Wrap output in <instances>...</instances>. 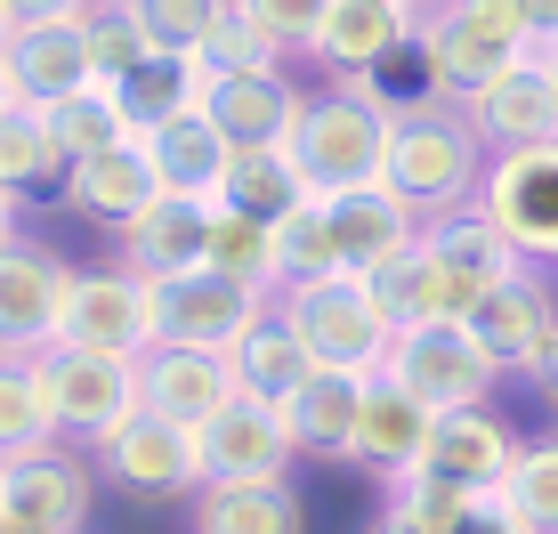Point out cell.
Returning <instances> with one entry per match:
<instances>
[{
    "mask_svg": "<svg viewBox=\"0 0 558 534\" xmlns=\"http://www.w3.org/2000/svg\"><path fill=\"white\" fill-rule=\"evenodd\" d=\"M534 49H543V33L526 25L518 0H429V9H421V33H413L421 98L461 106L470 89H486L494 73L526 65Z\"/></svg>",
    "mask_w": 558,
    "mask_h": 534,
    "instance_id": "cell-1",
    "label": "cell"
},
{
    "mask_svg": "<svg viewBox=\"0 0 558 534\" xmlns=\"http://www.w3.org/2000/svg\"><path fill=\"white\" fill-rule=\"evenodd\" d=\"M486 170H494V146L470 130V113H461V106H446V98H397L389 170H380V186H397L421 219L477 203Z\"/></svg>",
    "mask_w": 558,
    "mask_h": 534,
    "instance_id": "cell-2",
    "label": "cell"
},
{
    "mask_svg": "<svg viewBox=\"0 0 558 534\" xmlns=\"http://www.w3.org/2000/svg\"><path fill=\"white\" fill-rule=\"evenodd\" d=\"M389 122L397 98H380L373 82H324L307 98L300 130H292V162L316 195H349V186H380L389 170Z\"/></svg>",
    "mask_w": 558,
    "mask_h": 534,
    "instance_id": "cell-3",
    "label": "cell"
},
{
    "mask_svg": "<svg viewBox=\"0 0 558 534\" xmlns=\"http://www.w3.org/2000/svg\"><path fill=\"white\" fill-rule=\"evenodd\" d=\"M276 316L307 340V356H316L324 373L373 380L380 365H389V349H397V324L380 316V300H373V283H364V276L292 283V292H276Z\"/></svg>",
    "mask_w": 558,
    "mask_h": 534,
    "instance_id": "cell-4",
    "label": "cell"
},
{
    "mask_svg": "<svg viewBox=\"0 0 558 534\" xmlns=\"http://www.w3.org/2000/svg\"><path fill=\"white\" fill-rule=\"evenodd\" d=\"M41 380H49V413L57 437L82 453H106L113 437L146 413L138 389V356H106V349H41Z\"/></svg>",
    "mask_w": 558,
    "mask_h": 534,
    "instance_id": "cell-5",
    "label": "cell"
},
{
    "mask_svg": "<svg viewBox=\"0 0 558 534\" xmlns=\"http://www.w3.org/2000/svg\"><path fill=\"white\" fill-rule=\"evenodd\" d=\"M276 308L267 292L235 276H170L154 283V349H203V356H235L252 340V324Z\"/></svg>",
    "mask_w": 558,
    "mask_h": 534,
    "instance_id": "cell-6",
    "label": "cell"
},
{
    "mask_svg": "<svg viewBox=\"0 0 558 534\" xmlns=\"http://www.w3.org/2000/svg\"><path fill=\"white\" fill-rule=\"evenodd\" d=\"M405 397H421L429 413H461V405H486V389L502 380V365L486 356V340L470 332V324H413V332H397L389 365Z\"/></svg>",
    "mask_w": 558,
    "mask_h": 534,
    "instance_id": "cell-7",
    "label": "cell"
},
{
    "mask_svg": "<svg viewBox=\"0 0 558 534\" xmlns=\"http://www.w3.org/2000/svg\"><path fill=\"white\" fill-rule=\"evenodd\" d=\"M73 276H82V267L57 259L49 243H33V235H16L9 252H0V356H41V349H57Z\"/></svg>",
    "mask_w": 558,
    "mask_h": 534,
    "instance_id": "cell-8",
    "label": "cell"
},
{
    "mask_svg": "<svg viewBox=\"0 0 558 534\" xmlns=\"http://www.w3.org/2000/svg\"><path fill=\"white\" fill-rule=\"evenodd\" d=\"M477 203H486L494 227L518 243V259L550 267L558 259V138L550 146H510V155H494Z\"/></svg>",
    "mask_w": 558,
    "mask_h": 534,
    "instance_id": "cell-9",
    "label": "cell"
},
{
    "mask_svg": "<svg viewBox=\"0 0 558 534\" xmlns=\"http://www.w3.org/2000/svg\"><path fill=\"white\" fill-rule=\"evenodd\" d=\"M57 349H106V356H146L154 349V283L130 267H82L65 300Z\"/></svg>",
    "mask_w": 558,
    "mask_h": 534,
    "instance_id": "cell-10",
    "label": "cell"
},
{
    "mask_svg": "<svg viewBox=\"0 0 558 534\" xmlns=\"http://www.w3.org/2000/svg\"><path fill=\"white\" fill-rule=\"evenodd\" d=\"M421 9H429V0H340L332 25H324L316 49H307V65H316L324 82H373L389 57L413 49Z\"/></svg>",
    "mask_w": 558,
    "mask_h": 534,
    "instance_id": "cell-11",
    "label": "cell"
},
{
    "mask_svg": "<svg viewBox=\"0 0 558 534\" xmlns=\"http://www.w3.org/2000/svg\"><path fill=\"white\" fill-rule=\"evenodd\" d=\"M429 437H437V413L421 405V397H405L389 373L364 380V413H356V446H349V462H356L380 494L405 486V478H421V462H429Z\"/></svg>",
    "mask_w": 558,
    "mask_h": 534,
    "instance_id": "cell-12",
    "label": "cell"
},
{
    "mask_svg": "<svg viewBox=\"0 0 558 534\" xmlns=\"http://www.w3.org/2000/svg\"><path fill=\"white\" fill-rule=\"evenodd\" d=\"M98 470L138 502H170V494H203V437L186 422H162V413H138L113 446L98 453Z\"/></svg>",
    "mask_w": 558,
    "mask_h": 534,
    "instance_id": "cell-13",
    "label": "cell"
},
{
    "mask_svg": "<svg viewBox=\"0 0 558 534\" xmlns=\"http://www.w3.org/2000/svg\"><path fill=\"white\" fill-rule=\"evenodd\" d=\"M89 502H98V453L49 437V446H33V453L9 462V519L49 526V534H82Z\"/></svg>",
    "mask_w": 558,
    "mask_h": 534,
    "instance_id": "cell-14",
    "label": "cell"
},
{
    "mask_svg": "<svg viewBox=\"0 0 558 534\" xmlns=\"http://www.w3.org/2000/svg\"><path fill=\"white\" fill-rule=\"evenodd\" d=\"M203 437V478L210 486H267V478H292V429H283V405H259V397H235L219 405Z\"/></svg>",
    "mask_w": 558,
    "mask_h": 534,
    "instance_id": "cell-15",
    "label": "cell"
},
{
    "mask_svg": "<svg viewBox=\"0 0 558 534\" xmlns=\"http://www.w3.org/2000/svg\"><path fill=\"white\" fill-rule=\"evenodd\" d=\"M373 300L380 316L397 324V332H413V324H470L477 300H486V283H470L453 259H437L429 243H413V252H397L389 267H373Z\"/></svg>",
    "mask_w": 558,
    "mask_h": 534,
    "instance_id": "cell-16",
    "label": "cell"
},
{
    "mask_svg": "<svg viewBox=\"0 0 558 534\" xmlns=\"http://www.w3.org/2000/svg\"><path fill=\"white\" fill-rule=\"evenodd\" d=\"M210 227H219V203H186V195H162L154 211H138L113 235V267L146 283H170V276H203L210 267Z\"/></svg>",
    "mask_w": 558,
    "mask_h": 534,
    "instance_id": "cell-17",
    "label": "cell"
},
{
    "mask_svg": "<svg viewBox=\"0 0 558 534\" xmlns=\"http://www.w3.org/2000/svg\"><path fill=\"white\" fill-rule=\"evenodd\" d=\"M470 332L486 340V356L502 373H534L550 356V340H558V292H550V276H543V267H518L510 283H494V292L477 300Z\"/></svg>",
    "mask_w": 558,
    "mask_h": 534,
    "instance_id": "cell-18",
    "label": "cell"
},
{
    "mask_svg": "<svg viewBox=\"0 0 558 534\" xmlns=\"http://www.w3.org/2000/svg\"><path fill=\"white\" fill-rule=\"evenodd\" d=\"M65 211L73 219H89V227H106V235H122L138 211H154L162 203V179H154V155H146V138H122V146H98V155H82L65 170Z\"/></svg>",
    "mask_w": 558,
    "mask_h": 534,
    "instance_id": "cell-19",
    "label": "cell"
},
{
    "mask_svg": "<svg viewBox=\"0 0 558 534\" xmlns=\"http://www.w3.org/2000/svg\"><path fill=\"white\" fill-rule=\"evenodd\" d=\"M307 98L316 89L292 82V65H252V73H219L203 113L227 130V146H292Z\"/></svg>",
    "mask_w": 558,
    "mask_h": 534,
    "instance_id": "cell-20",
    "label": "cell"
},
{
    "mask_svg": "<svg viewBox=\"0 0 558 534\" xmlns=\"http://www.w3.org/2000/svg\"><path fill=\"white\" fill-rule=\"evenodd\" d=\"M461 113H470V130L494 146V155H510V146H550L558 138V82H550L543 49H534L526 65L494 73L486 89H470Z\"/></svg>",
    "mask_w": 558,
    "mask_h": 534,
    "instance_id": "cell-21",
    "label": "cell"
},
{
    "mask_svg": "<svg viewBox=\"0 0 558 534\" xmlns=\"http://www.w3.org/2000/svg\"><path fill=\"white\" fill-rule=\"evenodd\" d=\"M332 211V243H340V276H373L397 252L421 243V211L397 186H349V195H324Z\"/></svg>",
    "mask_w": 558,
    "mask_h": 534,
    "instance_id": "cell-22",
    "label": "cell"
},
{
    "mask_svg": "<svg viewBox=\"0 0 558 534\" xmlns=\"http://www.w3.org/2000/svg\"><path fill=\"white\" fill-rule=\"evenodd\" d=\"M138 389H146V413L162 422H186L203 429L219 405H235V365L227 356H203V349H146L138 356Z\"/></svg>",
    "mask_w": 558,
    "mask_h": 534,
    "instance_id": "cell-23",
    "label": "cell"
},
{
    "mask_svg": "<svg viewBox=\"0 0 558 534\" xmlns=\"http://www.w3.org/2000/svg\"><path fill=\"white\" fill-rule=\"evenodd\" d=\"M510 462H518V437L494 422L486 405H461V413H437V437H429L421 478H446L461 494H494L510 478Z\"/></svg>",
    "mask_w": 558,
    "mask_h": 534,
    "instance_id": "cell-24",
    "label": "cell"
},
{
    "mask_svg": "<svg viewBox=\"0 0 558 534\" xmlns=\"http://www.w3.org/2000/svg\"><path fill=\"white\" fill-rule=\"evenodd\" d=\"M0 57H9V82H16V98H25V106H57V98H73V89L98 82L89 16H82V25H33V33H16Z\"/></svg>",
    "mask_w": 558,
    "mask_h": 534,
    "instance_id": "cell-25",
    "label": "cell"
},
{
    "mask_svg": "<svg viewBox=\"0 0 558 534\" xmlns=\"http://www.w3.org/2000/svg\"><path fill=\"white\" fill-rule=\"evenodd\" d=\"M146 155H154V179H162V195L219 203L227 162H235V146H227V130L210 122V113H179V122L146 130Z\"/></svg>",
    "mask_w": 558,
    "mask_h": 534,
    "instance_id": "cell-26",
    "label": "cell"
},
{
    "mask_svg": "<svg viewBox=\"0 0 558 534\" xmlns=\"http://www.w3.org/2000/svg\"><path fill=\"white\" fill-rule=\"evenodd\" d=\"M356 413H364V380L356 373H307L300 389L283 397V429H292V446L316 453V462H349Z\"/></svg>",
    "mask_w": 558,
    "mask_h": 534,
    "instance_id": "cell-27",
    "label": "cell"
},
{
    "mask_svg": "<svg viewBox=\"0 0 558 534\" xmlns=\"http://www.w3.org/2000/svg\"><path fill=\"white\" fill-rule=\"evenodd\" d=\"M421 243H429L437 259H453L470 283H486V292H494V283H510L518 267H526V259H518V243L502 235V227H494L486 203H461V211L421 219Z\"/></svg>",
    "mask_w": 558,
    "mask_h": 534,
    "instance_id": "cell-28",
    "label": "cell"
},
{
    "mask_svg": "<svg viewBox=\"0 0 558 534\" xmlns=\"http://www.w3.org/2000/svg\"><path fill=\"white\" fill-rule=\"evenodd\" d=\"M307 195H316V186L300 179L292 146H235V162H227V186H219V203H227V211L267 219V227H283Z\"/></svg>",
    "mask_w": 558,
    "mask_h": 534,
    "instance_id": "cell-29",
    "label": "cell"
},
{
    "mask_svg": "<svg viewBox=\"0 0 558 534\" xmlns=\"http://www.w3.org/2000/svg\"><path fill=\"white\" fill-rule=\"evenodd\" d=\"M210 82L219 73L203 65V57H146L130 82H113L122 89V113H130V130H162V122H179V113H203L210 106Z\"/></svg>",
    "mask_w": 558,
    "mask_h": 534,
    "instance_id": "cell-30",
    "label": "cell"
},
{
    "mask_svg": "<svg viewBox=\"0 0 558 534\" xmlns=\"http://www.w3.org/2000/svg\"><path fill=\"white\" fill-rule=\"evenodd\" d=\"M195 534H307V510L292 478L267 486H203L195 494Z\"/></svg>",
    "mask_w": 558,
    "mask_h": 534,
    "instance_id": "cell-31",
    "label": "cell"
},
{
    "mask_svg": "<svg viewBox=\"0 0 558 534\" xmlns=\"http://www.w3.org/2000/svg\"><path fill=\"white\" fill-rule=\"evenodd\" d=\"M227 365H235V389H243V397H259V405H283V397H292L307 373H324L316 356H307V340H300L276 308L252 324V340H243Z\"/></svg>",
    "mask_w": 558,
    "mask_h": 534,
    "instance_id": "cell-32",
    "label": "cell"
},
{
    "mask_svg": "<svg viewBox=\"0 0 558 534\" xmlns=\"http://www.w3.org/2000/svg\"><path fill=\"white\" fill-rule=\"evenodd\" d=\"M65 170L73 162H65V146H57L49 113L16 98L0 113V186H9V195H41V186H65Z\"/></svg>",
    "mask_w": 558,
    "mask_h": 534,
    "instance_id": "cell-33",
    "label": "cell"
},
{
    "mask_svg": "<svg viewBox=\"0 0 558 534\" xmlns=\"http://www.w3.org/2000/svg\"><path fill=\"white\" fill-rule=\"evenodd\" d=\"M49 437H57V413H49L41 356H0V462L49 446Z\"/></svg>",
    "mask_w": 558,
    "mask_h": 534,
    "instance_id": "cell-34",
    "label": "cell"
},
{
    "mask_svg": "<svg viewBox=\"0 0 558 534\" xmlns=\"http://www.w3.org/2000/svg\"><path fill=\"white\" fill-rule=\"evenodd\" d=\"M41 113H49L57 146H65V162L98 155V146L138 138V130H130V113H122V89H113V82H89V89H73V98H57V106H41Z\"/></svg>",
    "mask_w": 558,
    "mask_h": 534,
    "instance_id": "cell-35",
    "label": "cell"
},
{
    "mask_svg": "<svg viewBox=\"0 0 558 534\" xmlns=\"http://www.w3.org/2000/svg\"><path fill=\"white\" fill-rule=\"evenodd\" d=\"M210 276H235V283H252V292L276 300V292H283L276 227H267V219H243V211H227V203H219V227H210Z\"/></svg>",
    "mask_w": 558,
    "mask_h": 534,
    "instance_id": "cell-36",
    "label": "cell"
},
{
    "mask_svg": "<svg viewBox=\"0 0 558 534\" xmlns=\"http://www.w3.org/2000/svg\"><path fill=\"white\" fill-rule=\"evenodd\" d=\"M276 259H283V292H292V283L340 276V243H332V211H324V195H307L300 211L276 227Z\"/></svg>",
    "mask_w": 558,
    "mask_h": 534,
    "instance_id": "cell-37",
    "label": "cell"
},
{
    "mask_svg": "<svg viewBox=\"0 0 558 534\" xmlns=\"http://www.w3.org/2000/svg\"><path fill=\"white\" fill-rule=\"evenodd\" d=\"M502 494H510V510H518V519H526L534 534H558V429L518 446V462H510Z\"/></svg>",
    "mask_w": 558,
    "mask_h": 534,
    "instance_id": "cell-38",
    "label": "cell"
},
{
    "mask_svg": "<svg viewBox=\"0 0 558 534\" xmlns=\"http://www.w3.org/2000/svg\"><path fill=\"white\" fill-rule=\"evenodd\" d=\"M138 33L154 41V57H203L210 25L227 16V0H130Z\"/></svg>",
    "mask_w": 558,
    "mask_h": 534,
    "instance_id": "cell-39",
    "label": "cell"
},
{
    "mask_svg": "<svg viewBox=\"0 0 558 534\" xmlns=\"http://www.w3.org/2000/svg\"><path fill=\"white\" fill-rule=\"evenodd\" d=\"M89 57H98V82H130L154 57V41L138 33V16H130V0H98L89 9Z\"/></svg>",
    "mask_w": 558,
    "mask_h": 534,
    "instance_id": "cell-40",
    "label": "cell"
},
{
    "mask_svg": "<svg viewBox=\"0 0 558 534\" xmlns=\"http://www.w3.org/2000/svg\"><path fill=\"white\" fill-rule=\"evenodd\" d=\"M203 65L210 73H252V65H292V57L259 33V16L243 9V0H227V16L210 25V41H203Z\"/></svg>",
    "mask_w": 558,
    "mask_h": 534,
    "instance_id": "cell-41",
    "label": "cell"
},
{
    "mask_svg": "<svg viewBox=\"0 0 558 534\" xmlns=\"http://www.w3.org/2000/svg\"><path fill=\"white\" fill-rule=\"evenodd\" d=\"M243 9L259 16V33H267L283 57H307V49H316V33L332 25L340 0H243Z\"/></svg>",
    "mask_w": 558,
    "mask_h": 534,
    "instance_id": "cell-42",
    "label": "cell"
},
{
    "mask_svg": "<svg viewBox=\"0 0 558 534\" xmlns=\"http://www.w3.org/2000/svg\"><path fill=\"white\" fill-rule=\"evenodd\" d=\"M89 9H98V0H9L16 33H33V25H82Z\"/></svg>",
    "mask_w": 558,
    "mask_h": 534,
    "instance_id": "cell-43",
    "label": "cell"
},
{
    "mask_svg": "<svg viewBox=\"0 0 558 534\" xmlns=\"http://www.w3.org/2000/svg\"><path fill=\"white\" fill-rule=\"evenodd\" d=\"M461 534H534V526L518 519V510H510V494L494 486V494H477V502H470V526H461Z\"/></svg>",
    "mask_w": 558,
    "mask_h": 534,
    "instance_id": "cell-44",
    "label": "cell"
},
{
    "mask_svg": "<svg viewBox=\"0 0 558 534\" xmlns=\"http://www.w3.org/2000/svg\"><path fill=\"white\" fill-rule=\"evenodd\" d=\"M356 534H429V526H413V519H405V510H397V502H389V494H380V510H373V519H364Z\"/></svg>",
    "mask_w": 558,
    "mask_h": 534,
    "instance_id": "cell-45",
    "label": "cell"
},
{
    "mask_svg": "<svg viewBox=\"0 0 558 534\" xmlns=\"http://www.w3.org/2000/svg\"><path fill=\"white\" fill-rule=\"evenodd\" d=\"M16 235H25V195H9V186H0V252H9Z\"/></svg>",
    "mask_w": 558,
    "mask_h": 534,
    "instance_id": "cell-46",
    "label": "cell"
},
{
    "mask_svg": "<svg viewBox=\"0 0 558 534\" xmlns=\"http://www.w3.org/2000/svg\"><path fill=\"white\" fill-rule=\"evenodd\" d=\"M526 380H534V397H543V405L558 413V340H550V356H543V365H534Z\"/></svg>",
    "mask_w": 558,
    "mask_h": 534,
    "instance_id": "cell-47",
    "label": "cell"
},
{
    "mask_svg": "<svg viewBox=\"0 0 558 534\" xmlns=\"http://www.w3.org/2000/svg\"><path fill=\"white\" fill-rule=\"evenodd\" d=\"M518 9H526V25L543 33V41H558V0H518Z\"/></svg>",
    "mask_w": 558,
    "mask_h": 534,
    "instance_id": "cell-48",
    "label": "cell"
},
{
    "mask_svg": "<svg viewBox=\"0 0 558 534\" xmlns=\"http://www.w3.org/2000/svg\"><path fill=\"white\" fill-rule=\"evenodd\" d=\"M16 106V82H9V57H0V113Z\"/></svg>",
    "mask_w": 558,
    "mask_h": 534,
    "instance_id": "cell-49",
    "label": "cell"
},
{
    "mask_svg": "<svg viewBox=\"0 0 558 534\" xmlns=\"http://www.w3.org/2000/svg\"><path fill=\"white\" fill-rule=\"evenodd\" d=\"M16 41V16H9V0H0V49H9Z\"/></svg>",
    "mask_w": 558,
    "mask_h": 534,
    "instance_id": "cell-50",
    "label": "cell"
},
{
    "mask_svg": "<svg viewBox=\"0 0 558 534\" xmlns=\"http://www.w3.org/2000/svg\"><path fill=\"white\" fill-rule=\"evenodd\" d=\"M0 526H9V462H0Z\"/></svg>",
    "mask_w": 558,
    "mask_h": 534,
    "instance_id": "cell-51",
    "label": "cell"
},
{
    "mask_svg": "<svg viewBox=\"0 0 558 534\" xmlns=\"http://www.w3.org/2000/svg\"><path fill=\"white\" fill-rule=\"evenodd\" d=\"M0 534H49V526H25V519H9V526H0Z\"/></svg>",
    "mask_w": 558,
    "mask_h": 534,
    "instance_id": "cell-52",
    "label": "cell"
},
{
    "mask_svg": "<svg viewBox=\"0 0 558 534\" xmlns=\"http://www.w3.org/2000/svg\"><path fill=\"white\" fill-rule=\"evenodd\" d=\"M543 65H550V82H558V41H543Z\"/></svg>",
    "mask_w": 558,
    "mask_h": 534,
    "instance_id": "cell-53",
    "label": "cell"
}]
</instances>
